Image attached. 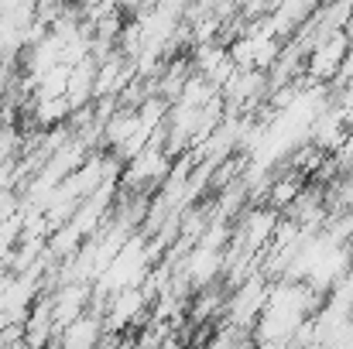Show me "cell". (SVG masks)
Returning a JSON list of instances; mask_svg holds the SVG:
<instances>
[{"label":"cell","mask_w":353,"mask_h":349,"mask_svg":"<svg viewBox=\"0 0 353 349\" xmlns=\"http://www.w3.org/2000/svg\"><path fill=\"white\" fill-rule=\"evenodd\" d=\"M148 271V250L141 240H127L117 250V257L107 264L103 271V288L107 291H127V288H137V281L144 277Z\"/></svg>","instance_id":"cell-3"},{"label":"cell","mask_w":353,"mask_h":349,"mask_svg":"<svg viewBox=\"0 0 353 349\" xmlns=\"http://www.w3.org/2000/svg\"><path fill=\"white\" fill-rule=\"evenodd\" d=\"M59 332H62V349H97L103 339V319L83 312L79 319H72Z\"/></svg>","instance_id":"cell-6"},{"label":"cell","mask_w":353,"mask_h":349,"mask_svg":"<svg viewBox=\"0 0 353 349\" xmlns=\"http://www.w3.org/2000/svg\"><path fill=\"white\" fill-rule=\"evenodd\" d=\"M192 69H196V76H203V79H210L216 89L234 76V59H230V52H227V45H220V41H206V45H196V52H192V62H189Z\"/></svg>","instance_id":"cell-5"},{"label":"cell","mask_w":353,"mask_h":349,"mask_svg":"<svg viewBox=\"0 0 353 349\" xmlns=\"http://www.w3.org/2000/svg\"><path fill=\"white\" fill-rule=\"evenodd\" d=\"M302 189H305V185H302V175H299V171H292V175H278V178L268 182L264 199H268V206H271L274 213H285V209L299 199Z\"/></svg>","instance_id":"cell-7"},{"label":"cell","mask_w":353,"mask_h":349,"mask_svg":"<svg viewBox=\"0 0 353 349\" xmlns=\"http://www.w3.org/2000/svg\"><path fill=\"white\" fill-rule=\"evenodd\" d=\"M281 45H285V41H278V38H271V34H264L261 28L250 24L243 34H236V41L227 45V52H230V59H234L236 69L268 72V69L274 65V59L281 55Z\"/></svg>","instance_id":"cell-2"},{"label":"cell","mask_w":353,"mask_h":349,"mask_svg":"<svg viewBox=\"0 0 353 349\" xmlns=\"http://www.w3.org/2000/svg\"><path fill=\"white\" fill-rule=\"evenodd\" d=\"M14 213H17V199H14V192H10V189H0V226H3Z\"/></svg>","instance_id":"cell-11"},{"label":"cell","mask_w":353,"mask_h":349,"mask_svg":"<svg viewBox=\"0 0 353 349\" xmlns=\"http://www.w3.org/2000/svg\"><path fill=\"white\" fill-rule=\"evenodd\" d=\"M336 154H340V161H347V165L353 161V127L347 130V137H343V144L336 147Z\"/></svg>","instance_id":"cell-13"},{"label":"cell","mask_w":353,"mask_h":349,"mask_svg":"<svg viewBox=\"0 0 353 349\" xmlns=\"http://www.w3.org/2000/svg\"><path fill=\"white\" fill-rule=\"evenodd\" d=\"M347 48H350V38L343 34V31H336V34H330L326 41H319V45H312L309 48V55H305V79L309 83H333L336 79V72H340V62H343V55H347Z\"/></svg>","instance_id":"cell-4"},{"label":"cell","mask_w":353,"mask_h":349,"mask_svg":"<svg viewBox=\"0 0 353 349\" xmlns=\"http://www.w3.org/2000/svg\"><path fill=\"white\" fill-rule=\"evenodd\" d=\"M326 302L330 305H336L340 312H347V315H353V267L326 291Z\"/></svg>","instance_id":"cell-9"},{"label":"cell","mask_w":353,"mask_h":349,"mask_svg":"<svg viewBox=\"0 0 353 349\" xmlns=\"http://www.w3.org/2000/svg\"><path fill=\"white\" fill-rule=\"evenodd\" d=\"M250 332H243V329H234V326H223L213 339H210V346L206 349H250Z\"/></svg>","instance_id":"cell-10"},{"label":"cell","mask_w":353,"mask_h":349,"mask_svg":"<svg viewBox=\"0 0 353 349\" xmlns=\"http://www.w3.org/2000/svg\"><path fill=\"white\" fill-rule=\"evenodd\" d=\"M268 288H271V281L264 277V271H261V274H250V277H243V281H236L234 298L223 305V312H227V326L250 332L254 322H257V315H261V308H264Z\"/></svg>","instance_id":"cell-1"},{"label":"cell","mask_w":353,"mask_h":349,"mask_svg":"<svg viewBox=\"0 0 353 349\" xmlns=\"http://www.w3.org/2000/svg\"><path fill=\"white\" fill-rule=\"evenodd\" d=\"M69 114H72V110H69L65 96H55V100H38V103H34V120H38L41 127H52V123L65 120Z\"/></svg>","instance_id":"cell-8"},{"label":"cell","mask_w":353,"mask_h":349,"mask_svg":"<svg viewBox=\"0 0 353 349\" xmlns=\"http://www.w3.org/2000/svg\"><path fill=\"white\" fill-rule=\"evenodd\" d=\"M350 79H353V45L347 48V55H343V62H340V72H336V79H333V83H336V86H347Z\"/></svg>","instance_id":"cell-12"}]
</instances>
